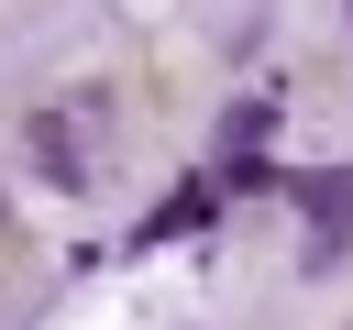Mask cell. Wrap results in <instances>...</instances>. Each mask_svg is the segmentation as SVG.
I'll return each mask as SVG.
<instances>
[{
	"instance_id": "3",
	"label": "cell",
	"mask_w": 353,
	"mask_h": 330,
	"mask_svg": "<svg viewBox=\"0 0 353 330\" xmlns=\"http://www.w3.org/2000/svg\"><path fill=\"white\" fill-rule=\"evenodd\" d=\"M210 209H221V187H199V176H188V187H176V198H165V209L143 220V242H176V231H210Z\"/></svg>"
},
{
	"instance_id": "1",
	"label": "cell",
	"mask_w": 353,
	"mask_h": 330,
	"mask_svg": "<svg viewBox=\"0 0 353 330\" xmlns=\"http://www.w3.org/2000/svg\"><path fill=\"white\" fill-rule=\"evenodd\" d=\"M276 198L309 209V231H353V165H320V176H287Z\"/></svg>"
},
{
	"instance_id": "2",
	"label": "cell",
	"mask_w": 353,
	"mask_h": 330,
	"mask_svg": "<svg viewBox=\"0 0 353 330\" xmlns=\"http://www.w3.org/2000/svg\"><path fill=\"white\" fill-rule=\"evenodd\" d=\"M22 143H33V165H44L55 187H88V154H77V132H66L55 110H33V121H22Z\"/></svg>"
},
{
	"instance_id": "5",
	"label": "cell",
	"mask_w": 353,
	"mask_h": 330,
	"mask_svg": "<svg viewBox=\"0 0 353 330\" xmlns=\"http://www.w3.org/2000/svg\"><path fill=\"white\" fill-rule=\"evenodd\" d=\"M265 187H287L265 154H221V198H265Z\"/></svg>"
},
{
	"instance_id": "6",
	"label": "cell",
	"mask_w": 353,
	"mask_h": 330,
	"mask_svg": "<svg viewBox=\"0 0 353 330\" xmlns=\"http://www.w3.org/2000/svg\"><path fill=\"white\" fill-rule=\"evenodd\" d=\"M342 253H353V231H309V253H298V264H309V275H342Z\"/></svg>"
},
{
	"instance_id": "4",
	"label": "cell",
	"mask_w": 353,
	"mask_h": 330,
	"mask_svg": "<svg viewBox=\"0 0 353 330\" xmlns=\"http://www.w3.org/2000/svg\"><path fill=\"white\" fill-rule=\"evenodd\" d=\"M265 132H276V99H232L221 110V154H254Z\"/></svg>"
}]
</instances>
